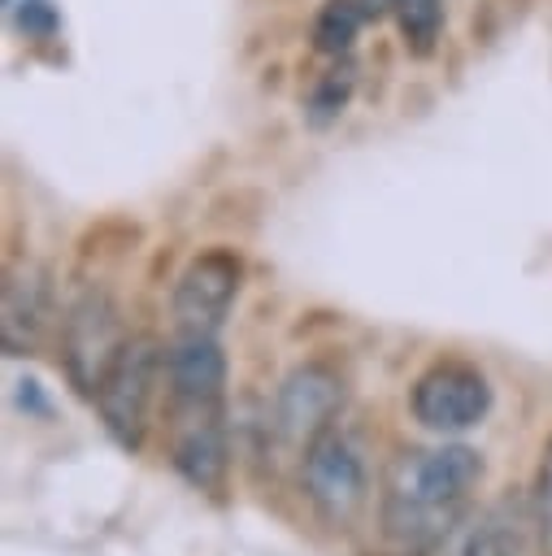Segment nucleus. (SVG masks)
I'll list each match as a JSON object with an SVG mask.
<instances>
[{
	"label": "nucleus",
	"mask_w": 552,
	"mask_h": 556,
	"mask_svg": "<svg viewBox=\"0 0 552 556\" xmlns=\"http://www.w3.org/2000/svg\"><path fill=\"white\" fill-rule=\"evenodd\" d=\"M482 452L469 443L404 447L382 478V534L404 547L439 543L469 513V495L482 482Z\"/></svg>",
	"instance_id": "nucleus-1"
},
{
	"label": "nucleus",
	"mask_w": 552,
	"mask_h": 556,
	"mask_svg": "<svg viewBox=\"0 0 552 556\" xmlns=\"http://www.w3.org/2000/svg\"><path fill=\"white\" fill-rule=\"evenodd\" d=\"M165 378V348L152 339H126L122 356L96 387V408L104 430L113 434L117 447L139 452L148 434V413L156 400V382Z\"/></svg>",
	"instance_id": "nucleus-2"
},
{
	"label": "nucleus",
	"mask_w": 552,
	"mask_h": 556,
	"mask_svg": "<svg viewBox=\"0 0 552 556\" xmlns=\"http://www.w3.org/2000/svg\"><path fill=\"white\" fill-rule=\"evenodd\" d=\"M300 491L313 504V513L326 526H352L356 513L369 500V469L365 456L356 452V443L339 430V421L330 430H322L309 447H300Z\"/></svg>",
	"instance_id": "nucleus-3"
},
{
	"label": "nucleus",
	"mask_w": 552,
	"mask_h": 556,
	"mask_svg": "<svg viewBox=\"0 0 552 556\" xmlns=\"http://www.w3.org/2000/svg\"><path fill=\"white\" fill-rule=\"evenodd\" d=\"M491 404H495V391H491L487 374L461 356H443V361L426 365L409 387L413 421L435 434H461V430L482 426Z\"/></svg>",
	"instance_id": "nucleus-4"
},
{
	"label": "nucleus",
	"mask_w": 552,
	"mask_h": 556,
	"mask_svg": "<svg viewBox=\"0 0 552 556\" xmlns=\"http://www.w3.org/2000/svg\"><path fill=\"white\" fill-rule=\"evenodd\" d=\"M170 465L196 491L209 495L226 491L230 478L226 400H170Z\"/></svg>",
	"instance_id": "nucleus-5"
},
{
	"label": "nucleus",
	"mask_w": 552,
	"mask_h": 556,
	"mask_svg": "<svg viewBox=\"0 0 552 556\" xmlns=\"http://www.w3.org/2000/svg\"><path fill=\"white\" fill-rule=\"evenodd\" d=\"M122 348H126V330H122V317L109 291L87 287L83 295H74L61 321V361H65L70 382L83 395H96L100 378L113 369Z\"/></svg>",
	"instance_id": "nucleus-6"
},
{
	"label": "nucleus",
	"mask_w": 552,
	"mask_h": 556,
	"mask_svg": "<svg viewBox=\"0 0 552 556\" xmlns=\"http://www.w3.org/2000/svg\"><path fill=\"white\" fill-rule=\"evenodd\" d=\"M348 404V374L335 361H300L274 395V430L283 443L291 447H309L322 430H330L339 421Z\"/></svg>",
	"instance_id": "nucleus-7"
},
{
	"label": "nucleus",
	"mask_w": 552,
	"mask_h": 556,
	"mask_svg": "<svg viewBox=\"0 0 552 556\" xmlns=\"http://www.w3.org/2000/svg\"><path fill=\"white\" fill-rule=\"evenodd\" d=\"M239 287H243V261L230 248H209L191 256L170 295L174 326L191 334H217L222 321L230 317V304L239 300Z\"/></svg>",
	"instance_id": "nucleus-8"
},
{
	"label": "nucleus",
	"mask_w": 552,
	"mask_h": 556,
	"mask_svg": "<svg viewBox=\"0 0 552 556\" xmlns=\"http://www.w3.org/2000/svg\"><path fill=\"white\" fill-rule=\"evenodd\" d=\"M226 352L217 334H191L178 330V339L165 348V387L170 400H226Z\"/></svg>",
	"instance_id": "nucleus-9"
},
{
	"label": "nucleus",
	"mask_w": 552,
	"mask_h": 556,
	"mask_svg": "<svg viewBox=\"0 0 552 556\" xmlns=\"http://www.w3.org/2000/svg\"><path fill=\"white\" fill-rule=\"evenodd\" d=\"M48 317H52L48 278L39 269L9 274V282H4V348L13 356L35 352L39 334L48 330Z\"/></svg>",
	"instance_id": "nucleus-10"
},
{
	"label": "nucleus",
	"mask_w": 552,
	"mask_h": 556,
	"mask_svg": "<svg viewBox=\"0 0 552 556\" xmlns=\"http://www.w3.org/2000/svg\"><path fill=\"white\" fill-rule=\"evenodd\" d=\"M439 556H517V526L504 517V508L465 513L439 543Z\"/></svg>",
	"instance_id": "nucleus-11"
},
{
	"label": "nucleus",
	"mask_w": 552,
	"mask_h": 556,
	"mask_svg": "<svg viewBox=\"0 0 552 556\" xmlns=\"http://www.w3.org/2000/svg\"><path fill=\"white\" fill-rule=\"evenodd\" d=\"M365 22H369V13H365L361 0H326L317 9V17H313V48L322 56H330V61L348 56Z\"/></svg>",
	"instance_id": "nucleus-12"
},
{
	"label": "nucleus",
	"mask_w": 552,
	"mask_h": 556,
	"mask_svg": "<svg viewBox=\"0 0 552 556\" xmlns=\"http://www.w3.org/2000/svg\"><path fill=\"white\" fill-rule=\"evenodd\" d=\"M352 91H356V65H352L348 56H335V65H330L326 74H317V83H313V91H309V104H304L309 126L322 130V126L339 122V113L348 109Z\"/></svg>",
	"instance_id": "nucleus-13"
},
{
	"label": "nucleus",
	"mask_w": 552,
	"mask_h": 556,
	"mask_svg": "<svg viewBox=\"0 0 552 556\" xmlns=\"http://www.w3.org/2000/svg\"><path fill=\"white\" fill-rule=\"evenodd\" d=\"M396 22L404 35V48L413 56H430L439 43V30H443V0H400Z\"/></svg>",
	"instance_id": "nucleus-14"
},
{
	"label": "nucleus",
	"mask_w": 552,
	"mask_h": 556,
	"mask_svg": "<svg viewBox=\"0 0 552 556\" xmlns=\"http://www.w3.org/2000/svg\"><path fill=\"white\" fill-rule=\"evenodd\" d=\"M535 526H539L543 556H552V439L543 443L539 473H535Z\"/></svg>",
	"instance_id": "nucleus-15"
},
{
	"label": "nucleus",
	"mask_w": 552,
	"mask_h": 556,
	"mask_svg": "<svg viewBox=\"0 0 552 556\" xmlns=\"http://www.w3.org/2000/svg\"><path fill=\"white\" fill-rule=\"evenodd\" d=\"M17 26H22L26 35H52L57 13H52V4H48V0H30V4H22V9H17Z\"/></svg>",
	"instance_id": "nucleus-16"
},
{
	"label": "nucleus",
	"mask_w": 552,
	"mask_h": 556,
	"mask_svg": "<svg viewBox=\"0 0 552 556\" xmlns=\"http://www.w3.org/2000/svg\"><path fill=\"white\" fill-rule=\"evenodd\" d=\"M17 408L22 413H35V417H52V404L43 400V387L35 378H22L17 382Z\"/></svg>",
	"instance_id": "nucleus-17"
},
{
	"label": "nucleus",
	"mask_w": 552,
	"mask_h": 556,
	"mask_svg": "<svg viewBox=\"0 0 552 556\" xmlns=\"http://www.w3.org/2000/svg\"><path fill=\"white\" fill-rule=\"evenodd\" d=\"M361 4H365V13H369V17H387V13H396V4H400V0H361Z\"/></svg>",
	"instance_id": "nucleus-18"
},
{
	"label": "nucleus",
	"mask_w": 552,
	"mask_h": 556,
	"mask_svg": "<svg viewBox=\"0 0 552 556\" xmlns=\"http://www.w3.org/2000/svg\"><path fill=\"white\" fill-rule=\"evenodd\" d=\"M22 4H30V0H4V9H9V13H17Z\"/></svg>",
	"instance_id": "nucleus-19"
}]
</instances>
